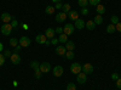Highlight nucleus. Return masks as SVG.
<instances>
[{
	"mask_svg": "<svg viewBox=\"0 0 121 90\" xmlns=\"http://www.w3.org/2000/svg\"><path fill=\"white\" fill-rule=\"evenodd\" d=\"M87 14H88L87 7H82V10H81V15H87Z\"/></svg>",
	"mask_w": 121,
	"mask_h": 90,
	"instance_id": "nucleus-39",
	"label": "nucleus"
},
{
	"mask_svg": "<svg viewBox=\"0 0 121 90\" xmlns=\"http://www.w3.org/2000/svg\"><path fill=\"white\" fill-rule=\"evenodd\" d=\"M115 31H116V28H115V24L110 23L109 26H107V32H108L109 34H113V33H114Z\"/></svg>",
	"mask_w": 121,
	"mask_h": 90,
	"instance_id": "nucleus-22",
	"label": "nucleus"
},
{
	"mask_svg": "<svg viewBox=\"0 0 121 90\" xmlns=\"http://www.w3.org/2000/svg\"><path fill=\"white\" fill-rule=\"evenodd\" d=\"M68 17L72 19V21H76V19L79 18V12L75 11V10H70V12H68Z\"/></svg>",
	"mask_w": 121,
	"mask_h": 90,
	"instance_id": "nucleus-15",
	"label": "nucleus"
},
{
	"mask_svg": "<svg viewBox=\"0 0 121 90\" xmlns=\"http://www.w3.org/2000/svg\"><path fill=\"white\" fill-rule=\"evenodd\" d=\"M55 9H56V10H60V9H63V4L60 3V1H59V3H56Z\"/></svg>",
	"mask_w": 121,
	"mask_h": 90,
	"instance_id": "nucleus-33",
	"label": "nucleus"
},
{
	"mask_svg": "<svg viewBox=\"0 0 121 90\" xmlns=\"http://www.w3.org/2000/svg\"><path fill=\"white\" fill-rule=\"evenodd\" d=\"M65 52H67L65 46L58 45V46L56 47V54H57V55H59V56H65Z\"/></svg>",
	"mask_w": 121,
	"mask_h": 90,
	"instance_id": "nucleus-14",
	"label": "nucleus"
},
{
	"mask_svg": "<svg viewBox=\"0 0 121 90\" xmlns=\"http://www.w3.org/2000/svg\"><path fill=\"white\" fill-rule=\"evenodd\" d=\"M55 34H56V32H55V29H52V28H47V29H46V32H45V35H46L47 39H52V38H55Z\"/></svg>",
	"mask_w": 121,
	"mask_h": 90,
	"instance_id": "nucleus-16",
	"label": "nucleus"
},
{
	"mask_svg": "<svg viewBox=\"0 0 121 90\" xmlns=\"http://www.w3.org/2000/svg\"><path fill=\"white\" fill-rule=\"evenodd\" d=\"M55 6H51V5H48V6H46V9H45V12L47 14V15H52L53 12H55Z\"/></svg>",
	"mask_w": 121,
	"mask_h": 90,
	"instance_id": "nucleus-23",
	"label": "nucleus"
},
{
	"mask_svg": "<svg viewBox=\"0 0 121 90\" xmlns=\"http://www.w3.org/2000/svg\"><path fill=\"white\" fill-rule=\"evenodd\" d=\"M82 72L85 74H91V73L93 72V66L91 65V63H85L82 66Z\"/></svg>",
	"mask_w": 121,
	"mask_h": 90,
	"instance_id": "nucleus-8",
	"label": "nucleus"
},
{
	"mask_svg": "<svg viewBox=\"0 0 121 90\" xmlns=\"http://www.w3.org/2000/svg\"><path fill=\"white\" fill-rule=\"evenodd\" d=\"M40 77H41V71L40 69H35V78L39 79Z\"/></svg>",
	"mask_w": 121,
	"mask_h": 90,
	"instance_id": "nucleus-35",
	"label": "nucleus"
},
{
	"mask_svg": "<svg viewBox=\"0 0 121 90\" xmlns=\"http://www.w3.org/2000/svg\"><path fill=\"white\" fill-rule=\"evenodd\" d=\"M93 22L96 23V26L102 24V23H103V17H102V15H97V16H95V18H93Z\"/></svg>",
	"mask_w": 121,
	"mask_h": 90,
	"instance_id": "nucleus-19",
	"label": "nucleus"
},
{
	"mask_svg": "<svg viewBox=\"0 0 121 90\" xmlns=\"http://www.w3.org/2000/svg\"><path fill=\"white\" fill-rule=\"evenodd\" d=\"M52 1H53V3L56 4V3H59V1H60V0H52Z\"/></svg>",
	"mask_w": 121,
	"mask_h": 90,
	"instance_id": "nucleus-46",
	"label": "nucleus"
},
{
	"mask_svg": "<svg viewBox=\"0 0 121 90\" xmlns=\"http://www.w3.org/2000/svg\"><path fill=\"white\" fill-rule=\"evenodd\" d=\"M51 44V40H46V43H45V45H50Z\"/></svg>",
	"mask_w": 121,
	"mask_h": 90,
	"instance_id": "nucleus-45",
	"label": "nucleus"
},
{
	"mask_svg": "<svg viewBox=\"0 0 121 90\" xmlns=\"http://www.w3.org/2000/svg\"><path fill=\"white\" fill-rule=\"evenodd\" d=\"M70 71L74 74H79L80 72H82V66H80V63H78V62H74L70 66Z\"/></svg>",
	"mask_w": 121,
	"mask_h": 90,
	"instance_id": "nucleus-3",
	"label": "nucleus"
},
{
	"mask_svg": "<svg viewBox=\"0 0 121 90\" xmlns=\"http://www.w3.org/2000/svg\"><path fill=\"white\" fill-rule=\"evenodd\" d=\"M17 24H18L17 19H16L15 17H13V18H12V24H11V26H12V28H16V27H17Z\"/></svg>",
	"mask_w": 121,
	"mask_h": 90,
	"instance_id": "nucleus-36",
	"label": "nucleus"
},
{
	"mask_svg": "<svg viewBox=\"0 0 121 90\" xmlns=\"http://www.w3.org/2000/svg\"><path fill=\"white\" fill-rule=\"evenodd\" d=\"M3 49H4V45H3V43H0V52L3 51Z\"/></svg>",
	"mask_w": 121,
	"mask_h": 90,
	"instance_id": "nucleus-44",
	"label": "nucleus"
},
{
	"mask_svg": "<svg viewBox=\"0 0 121 90\" xmlns=\"http://www.w3.org/2000/svg\"><path fill=\"white\" fill-rule=\"evenodd\" d=\"M76 81L79 84H85L87 82V74H85L84 72H80L79 74H76Z\"/></svg>",
	"mask_w": 121,
	"mask_h": 90,
	"instance_id": "nucleus-5",
	"label": "nucleus"
},
{
	"mask_svg": "<svg viewBox=\"0 0 121 90\" xmlns=\"http://www.w3.org/2000/svg\"><path fill=\"white\" fill-rule=\"evenodd\" d=\"M39 69L41 71V73H48L50 71H51V65H50L48 62H43V63H40Z\"/></svg>",
	"mask_w": 121,
	"mask_h": 90,
	"instance_id": "nucleus-4",
	"label": "nucleus"
},
{
	"mask_svg": "<svg viewBox=\"0 0 121 90\" xmlns=\"http://www.w3.org/2000/svg\"><path fill=\"white\" fill-rule=\"evenodd\" d=\"M10 45L13 46V47H16V46L18 45V40H17L16 38H11V39H10Z\"/></svg>",
	"mask_w": 121,
	"mask_h": 90,
	"instance_id": "nucleus-27",
	"label": "nucleus"
},
{
	"mask_svg": "<svg viewBox=\"0 0 121 90\" xmlns=\"http://www.w3.org/2000/svg\"><path fill=\"white\" fill-rule=\"evenodd\" d=\"M55 32H56L58 35H59V34H62V33H63V27H57V28L55 29Z\"/></svg>",
	"mask_w": 121,
	"mask_h": 90,
	"instance_id": "nucleus-32",
	"label": "nucleus"
},
{
	"mask_svg": "<svg viewBox=\"0 0 121 90\" xmlns=\"http://www.w3.org/2000/svg\"><path fill=\"white\" fill-rule=\"evenodd\" d=\"M85 27H86V28L88 29V31H93V29L96 28V23L93 22V19H90L88 22H86Z\"/></svg>",
	"mask_w": 121,
	"mask_h": 90,
	"instance_id": "nucleus-17",
	"label": "nucleus"
},
{
	"mask_svg": "<svg viewBox=\"0 0 121 90\" xmlns=\"http://www.w3.org/2000/svg\"><path fill=\"white\" fill-rule=\"evenodd\" d=\"M67 90H76L75 84H73V83H69V84L67 85Z\"/></svg>",
	"mask_w": 121,
	"mask_h": 90,
	"instance_id": "nucleus-30",
	"label": "nucleus"
},
{
	"mask_svg": "<svg viewBox=\"0 0 121 90\" xmlns=\"http://www.w3.org/2000/svg\"><path fill=\"white\" fill-rule=\"evenodd\" d=\"M5 63V56L1 55V52H0V66H3Z\"/></svg>",
	"mask_w": 121,
	"mask_h": 90,
	"instance_id": "nucleus-34",
	"label": "nucleus"
},
{
	"mask_svg": "<svg viewBox=\"0 0 121 90\" xmlns=\"http://www.w3.org/2000/svg\"><path fill=\"white\" fill-rule=\"evenodd\" d=\"M21 47H22L21 45H17V46H16V49H15V52H17V54H18V51L21 50Z\"/></svg>",
	"mask_w": 121,
	"mask_h": 90,
	"instance_id": "nucleus-43",
	"label": "nucleus"
},
{
	"mask_svg": "<svg viewBox=\"0 0 121 90\" xmlns=\"http://www.w3.org/2000/svg\"><path fill=\"white\" fill-rule=\"evenodd\" d=\"M12 54H11V51H10V50H5V52H4V56L5 57H10Z\"/></svg>",
	"mask_w": 121,
	"mask_h": 90,
	"instance_id": "nucleus-38",
	"label": "nucleus"
},
{
	"mask_svg": "<svg viewBox=\"0 0 121 90\" xmlns=\"http://www.w3.org/2000/svg\"><path fill=\"white\" fill-rule=\"evenodd\" d=\"M100 4V0H88V5L91 6H98Z\"/></svg>",
	"mask_w": 121,
	"mask_h": 90,
	"instance_id": "nucleus-25",
	"label": "nucleus"
},
{
	"mask_svg": "<svg viewBox=\"0 0 121 90\" xmlns=\"http://www.w3.org/2000/svg\"><path fill=\"white\" fill-rule=\"evenodd\" d=\"M74 31H75V27H74V24H72V23H67V24L63 27V33L67 34V35L73 34Z\"/></svg>",
	"mask_w": 121,
	"mask_h": 90,
	"instance_id": "nucleus-1",
	"label": "nucleus"
},
{
	"mask_svg": "<svg viewBox=\"0 0 121 90\" xmlns=\"http://www.w3.org/2000/svg\"><path fill=\"white\" fill-rule=\"evenodd\" d=\"M65 57H67L68 60H73V58L75 57V55H74L73 51H67V52H65Z\"/></svg>",
	"mask_w": 121,
	"mask_h": 90,
	"instance_id": "nucleus-28",
	"label": "nucleus"
},
{
	"mask_svg": "<svg viewBox=\"0 0 121 90\" xmlns=\"http://www.w3.org/2000/svg\"><path fill=\"white\" fill-rule=\"evenodd\" d=\"M65 44H67V45H65L67 51H73V50L75 49V44H74V42H67Z\"/></svg>",
	"mask_w": 121,
	"mask_h": 90,
	"instance_id": "nucleus-20",
	"label": "nucleus"
},
{
	"mask_svg": "<svg viewBox=\"0 0 121 90\" xmlns=\"http://www.w3.org/2000/svg\"><path fill=\"white\" fill-rule=\"evenodd\" d=\"M112 78L114 79V81H117V79H119V74L117 73H113L112 74Z\"/></svg>",
	"mask_w": 121,
	"mask_h": 90,
	"instance_id": "nucleus-41",
	"label": "nucleus"
},
{
	"mask_svg": "<svg viewBox=\"0 0 121 90\" xmlns=\"http://www.w3.org/2000/svg\"><path fill=\"white\" fill-rule=\"evenodd\" d=\"M115 28H116V31H117V32H120V33H121V22L116 23V24H115Z\"/></svg>",
	"mask_w": 121,
	"mask_h": 90,
	"instance_id": "nucleus-37",
	"label": "nucleus"
},
{
	"mask_svg": "<svg viewBox=\"0 0 121 90\" xmlns=\"http://www.w3.org/2000/svg\"><path fill=\"white\" fill-rule=\"evenodd\" d=\"M96 11H97L98 15H103V14H105V7L99 4L98 6H96Z\"/></svg>",
	"mask_w": 121,
	"mask_h": 90,
	"instance_id": "nucleus-21",
	"label": "nucleus"
},
{
	"mask_svg": "<svg viewBox=\"0 0 121 90\" xmlns=\"http://www.w3.org/2000/svg\"><path fill=\"white\" fill-rule=\"evenodd\" d=\"M112 23H113V24L119 23V17H117V16H112Z\"/></svg>",
	"mask_w": 121,
	"mask_h": 90,
	"instance_id": "nucleus-31",
	"label": "nucleus"
},
{
	"mask_svg": "<svg viewBox=\"0 0 121 90\" xmlns=\"http://www.w3.org/2000/svg\"><path fill=\"white\" fill-rule=\"evenodd\" d=\"M78 4L81 7H87L88 6V0H78Z\"/></svg>",
	"mask_w": 121,
	"mask_h": 90,
	"instance_id": "nucleus-24",
	"label": "nucleus"
},
{
	"mask_svg": "<svg viewBox=\"0 0 121 90\" xmlns=\"http://www.w3.org/2000/svg\"><path fill=\"white\" fill-rule=\"evenodd\" d=\"M85 24H86V22L84 21V19L78 18L76 21H75V23H74V27L78 28V29H82V28H85Z\"/></svg>",
	"mask_w": 121,
	"mask_h": 90,
	"instance_id": "nucleus-13",
	"label": "nucleus"
},
{
	"mask_svg": "<svg viewBox=\"0 0 121 90\" xmlns=\"http://www.w3.org/2000/svg\"><path fill=\"white\" fill-rule=\"evenodd\" d=\"M46 40H47V38H46V35L45 34H38L36 37H35V42L38 43V44H45L46 43Z\"/></svg>",
	"mask_w": 121,
	"mask_h": 90,
	"instance_id": "nucleus-10",
	"label": "nucleus"
},
{
	"mask_svg": "<svg viewBox=\"0 0 121 90\" xmlns=\"http://www.w3.org/2000/svg\"><path fill=\"white\" fill-rule=\"evenodd\" d=\"M63 72H64V69L62 66H56L53 68V76L55 77H62L63 76Z\"/></svg>",
	"mask_w": 121,
	"mask_h": 90,
	"instance_id": "nucleus-9",
	"label": "nucleus"
},
{
	"mask_svg": "<svg viewBox=\"0 0 121 90\" xmlns=\"http://www.w3.org/2000/svg\"><path fill=\"white\" fill-rule=\"evenodd\" d=\"M10 60H11L12 65H19L21 63V56H19L17 52H12V55L10 56Z\"/></svg>",
	"mask_w": 121,
	"mask_h": 90,
	"instance_id": "nucleus-7",
	"label": "nucleus"
},
{
	"mask_svg": "<svg viewBox=\"0 0 121 90\" xmlns=\"http://www.w3.org/2000/svg\"><path fill=\"white\" fill-rule=\"evenodd\" d=\"M67 17H68V15L65 14V12H58L57 15H56V21L57 22H64L65 19H67Z\"/></svg>",
	"mask_w": 121,
	"mask_h": 90,
	"instance_id": "nucleus-11",
	"label": "nucleus"
},
{
	"mask_svg": "<svg viewBox=\"0 0 121 90\" xmlns=\"http://www.w3.org/2000/svg\"><path fill=\"white\" fill-rule=\"evenodd\" d=\"M58 42H59L60 44H65V43L68 42V35L64 34V33L59 34V37H58Z\"/></svg>",
	"mask_w": 121,
	"mask_h": 90,
	"instance_id": "nucleus-18",
	"label": "nucleus"
},
{
	"mask_svg": "<svg viewBox=\"0 0 121 90\" xmlns=\"http://www.w3.org/2000/svg\"><path fill=\"white\" fill-rule=\"evenodd\" d=\"M18 43H19V45H21L22 47H28L30 45V39L24 35V37H21V39L18 40Z\"/></svg>",
	"mask_w": 121,
	"mask_h": 90,
	"instance_id": "nucleus-6",
	"label": "nucleus"
},
{
	"mask_svg": "<svg viewBox=\"0 0 121 90\" xmlns=\"http://www.w3.org/2000/svg\"><path fill=\"white\" fill-rule=\"evenodd\" d=\"M39 67H40V63L38 61H33L32 63H30V68H33L34 71H35V69H39Z\"/></svg>",
	"mask_w": 121,
	"mask_h": 90,
	"instance_id": "nucleus-26",
	"label": "nucleus"
},
{
	"mask_svg": "<svg viewBox=\"0 0 121 90\" xmlns=\"http://www.w3.org/2000/svg\"><path fill=\"white\" fill-rule=\"evenodd\" d=\"M0 18L3 19V22H4V23H9V22L13 18V16H11L9 12H4L3 15H0Z\"/></svg>",
	"mask_w": 121,
	"mask_h": 90,
	"instance_id": "nucleus-12",
	"label": "nucleus"
},
{
	"mask_svg": "<svg viewBox=\"0 0 121 90\" xmlns=\"http://www.w3.org/2000/svg\"><path fill=\"white\" fill-rule=\"evenodd\" d=\"M116 86H117V89H121V78H119L116 81Z\"/></svg>",
	"mask_w": 121,
	"mask_h": 90,
	"instance_id": "nucleus-40",
	"label": "nucleus"
},
{
	"mask_svg": "<svg viewBox=\"0 0 121 90\" xmlns=\"http://www.w3.org/2000/svg\"><path fill=\"white\" fill-rule=\"evenodd\" d=\"M0 31H1V33L4 35H10V34H11V32H12V26L9 24V23H5L4 26H1Z\"/></svg>",
	"mask_w": 121,
	"mask_h": 90,
	"instance_id": "nucleus-2",
	"label": "nucleus"
},
{
	"mask_svg": "<svg viewBox=\"0 0 121 90\" xmlns=\"http://www.w3.org/2000/svg\"><path fill=\"white\" fill-rule=\"evenodd\" d=\"M57 43H58V39H57V38H52V39H51V44L56 45Z\"/></svg>",
	"mask_w": 121,
	"mask_h": 90,
	"instance_id": "nucleus-42",
	"label": "nucleus"
},
{
	"mask_svg": "<svg viewBox=\"0 0 121 90\" xmlns=\"http://www.w3.org/2000/svg\"><path fill=\"white\" fill-rule=\"evenodd\" d=\"M63 12H65L68 15V12H70V5L69 4H64L63 5Z\"/></svg>",
	"mask_w": 121,
	"mask_h": 90,
	"instance_id": "nucleus-29",
	"label": "nucleus"
}]
</instances>
